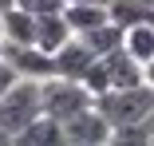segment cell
<instances>
[{
  "instance_id": "1",
  "label": "cell",
  "mask_w": 154,
  "mask_h": 146,
  "mask_svg": "<svg viewBox=\"0 0 154 146\" xmlns=\"http://www.w3.org/2000/svg\"><path fill=\"white\" fill-rule=\"evenodd\" d=\"M95 111L111 126H138L154 114V87L138 83V87H119L95 99Z\"/></svg>"
},
{
  "instance_id": "2",
  "label": "cell",
  "mask_w": 154,
  "mask_h": 146,
  "mask_svg": "<svg viewBox=\"0 0 154 146\" xmlns=\"http://www.w3.org/2000/svg\"><path fill=\"white\" fill-rule=\"evenodd\" d=\"M36 119H44V99H40V83L32 79H16L4 95H0V126H4L12 138L32 126Z\"/></svg>"
},
{
  "instance_id": "3",
  "label": "cell",
  "mask_w": 154,
  "mask_h": 146,
  "mask_svg": "<svg viewBox=\"0 0 154 146\" xmlns=\"http://www.w3.org/2000/svg\"><path fill=\"white\" fill-rule=\"evenodd\" d=\"M40 99H44V114L55 119V123H67V119H75L79 111L95 107V95H91L83 83L59 79V75H51V79L40 83Z\"/></svg>"
},
{
  "instance_id": "4",
  "label": "cell",
  "mask_w": 154,
  "mask_h": 146,
  "mask_svg": "<svg viewBox=\"0 0 154 146\" xmlns=\"http://www.w3.org/2000/svg\"><path fill=\"white\" fill-rule=\"evenodd\" d=\"M0 59H4L20 79H32V83L51 79V55L40 51L36 44H8V40H0Z\"/></svg>"
},
{
  "instance_id": "5",
  "label": "cell",
  "mask_w": 154,
  "mask_h": 146,
  "mask_svg": "<svg viewBox=\"0 0 154 146\" xmlns=\"http://www.w3.org/2000/svg\"><path fill=\"white\" fill-rule=\"evenodd\" d=\"M111 123L91 107V111H79L75 119L63 123V134H67V146H107L111 142Z\"/></svg>"
},
{
  "instance_id": "6",
  "label": "cell",
  "mask_w": 154,
  "mask_h": 146,
  "mask_svg": "<svg viewBox=\"0 0 154 146\" xmlns=\"http://www.w3.org/2000/svg\"><path fill=\"white\" fill-rule=\"evenodd\" d=\"M95 59L99 55L95 51H87V44L75 36L71 44H63L55 55H51V75H59V79H75V83H83V75L95 67Z\"/></svg>"
},
{
  "instance_id": "7",
  "label": "cell",
  "mask_w": 154,
  "mask_h": 146,
  "mask_svg": "<svg viewBox=\"0 0 154 146\" xmlns=\"http://www.w3.org/2000/svg\"><path fill=\"white\" fill-rule=\"evenodd\" d=\"M75 32H71V24L63 20V12H55V16H36V47L55 55L63 44H71Z\"/></svg>"
},
{
  "instance_id": "8",
  "label": "cell",
  "mask_w": 154,
  "mask_h": 146,
  "mask_svg": "<svg viewBox=\"0 0 154 146\" xmlns=\"http://www.w3.org/2000/svg\"><path fill=\"white\" fill-rule=\"evenodd\" d=\"M16 146H67V134H63V123L55 119H36L32 126H24L16 134Z\"/></svg>"
},
{
  "instance_id": "9",
  "label": "cell",
  "mask_w": 154,
  "mask_h": 146,
  "mask_svg": "<svg viewBox=\"0 0 154 146\" xmlns=\"http://www.w3.org/2000/svg\"><path fill=\"white\" fill-rule=\"evenodd\" d=\"M79 40L87 44V51H95L99 59H103V55H111V51H122L127 28H119L115 20H107V24H99V28H91V32H83Z\"/></svg>"
},
{
  "instance_id": "10",
  "label": "cell",
  "mask_w": 154,
  "mask_h": 146,
  "mask_svg": "<svg viewBox=\"0 0 154 146\" xmlns=\"http://www.w3.org/2000/svg\"><path fill=\"white\" fill-rule=\"evenodd\" d=\"M107 12H111V20H115L119 28L154 24V4H146V0H111Z\"/></svg>"
},
{
  "instance_id": "11",
  "label": "cell",
  "mask_w": 154,
  "mask_h": 146,
  "mask_svg": "<svg viewBox=\"0 0 154 146\" xmlns=\"http://www.w3.org/2000/svg\"><path fill=\"white\" fill-rule=\"evenodd\" d=\"M63 20L71 24L75 36H83V32H91V28L107 24L111 12H107V4H67V8H63Z\"/></svg>"
},
{
  "instance_id": "12",
  "label": "cell",
  "mask_w": 154,
  "mask_h": 146,
  "mask_svg": "<svg viewBox=\"0 0 154 146\" xmlns=\"http://www.w3.org/2000/svg\"><path fill=\"white\" fill-rule=\"evenodd\" d=\"M4 40L8 44H36V16L24 8L4 12Z\"/></svg>"
},
{
  "instance_id": "13",
  "label": "cell",
  "mask_w": 154,
  "mask_h": 146,
  "mask_svg": "<svg viewBox=\"0 0 154 146\" xmlns=\"http://www.w3.org/2000/svg\"><path fill=\"white\" fill-rule=\"evenodd\" d=\"M122 47H127L138 63H150V59H154V24L127 28V40H122Z\"/></svg>"
},
{
  "instance_id": "14",
  "label": "cell",
  "mask_w": 154,
  "mask_h": 146,
  "mask_svg": "<svg viewBox=\"0 0 154 146\" xmlns=\"http://www.w3.org/2000/svg\"><path fill=\"white\" fill-rule=\"evenodd\" d=\"M150 142H154L150 126H146V123H138V126H115L107 146H150Z\"/></svg>"
},
{
  "instance_id": "15",
  "label": "cell",
  "mask_w": 154,
  "mask_h": 146,
  "mask_svg": "<svg viewBox=\"0 0 154 146\" xmlns=\"http://www.w3.org/2000/svg\"><path fill=\"white\" fill-rule=\"evenodd\" d=\"M16 8L32 12V16H55L67 8V0H16Z\"/></svg>"
},
{
  "instance_id": "16",
  "label": "cell",
  "mask_w": 154,
  "mask_h": 146,
  "mask_svg": "<svg viewBox=\"0 0 154 146\" xmlns=\"http://www.w3.org/2000/svg\"><path fill=\"white\" fill-rule=\"evenodd\" d=\"M16 79H20V75H16V71H12L4 59H0V95H4V91H8V87H12Z\"/></svg>"
},
{
  "instance_id": "17",
  "label": "cell",
  "mask_w": 154,
  "mask_h": 146,
  "mask_svg": "<svg viewBox=\"0 0 154 146\" xmlns=\"http://www.w3.org/2000/svg\"><path fill=\"white\" fill-rule=\"evenodd\" d=\"M142 83H146V87H154V59H150V63H142Z\"/></svg>"
},
{
  "instance_id": "18",
  "label": "cell",
  "mask_w": 154,
  "mask_h": 146,
  "mask_svg": "<svg viewBox=\"0 0 154 146\" xmlns=\"http://www.w3.org/2000/svg\"><path fill=\"white\" fill-rule=\"evenodd\" d=\"M67 4H111V0H67Z\"/></svg>"
},
{
  "instance_id": "19",
  "label": "cell",
  "mask_w": 154,
  "mask_h": 146,
  "mask_svg": "<svg viewBox=\"0 0 154 146\" xmlns=\"http://www.w3.org/2000/svg\"><path fill=\"white\" fill-rule=\"evenodd\" d=\"M8 8H16V0H0V12H8Z\"/></svg>"
},
{
  "instance_id": "20",
  "label": "cell",
  "mask_w": 154,
  "mask_h": 146,
  "mask_svg": "<svg viewBox=\"0 0 154 146\" xmlns=\"http://www.w3.org/2000/svg\"><path fill=\"white\" fill-rule=\"evenodd\" d=\"M0 40H4V12H0Z\"/></svg>"
},
{
  "instance_id": "21",
  "label": "cell",
  "mask_w": 154,
  "mask_h": 146,
  "mask_svg": "<svg viewBox=\"0 0 154 146\" xmlns=\"http://www.w3.org/2000/svg\"><path fill=\"white\" fill-rule=\"evenodd\" d=\"M146 126H150V134H154V114H150V119H146Z\"/></svg>"
},
{
  "instance_id": "22",
  "label": "cell",
  "mask_w": 154,
  "mask_h": 146,
  "mask_svg": "<svg viewBox=\"0 0 154 146\" xmlns=\"http://www.w3.org/2000/svg\"><path fill=\"white\" fill-rule=\"evenodd\" d=\"M146 4H154V0H146Z\"/></svg>"
},
{
  "instance_id": "23",
  "label": "cell",
  "mask_w": 154,
  "mask_h": 146,
  "mask_svg": "<svg viewBox=\"0 0 154 146\" xmlns=\"http://www.w3.org/2000/svg\"><path fill=\"white\" fill-rule=\"evenodd\" d=\"M150 146H154V142H150Z\"/></svg>"
}]
</instances>
